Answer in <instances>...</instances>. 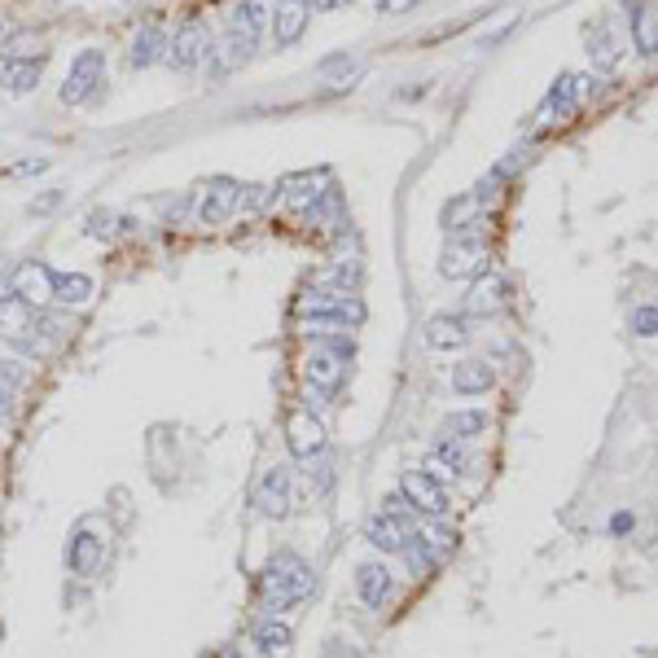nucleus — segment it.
I'll list each match as a JSON object with an SVG mask.
<instances>
[{
  "label": "nucleus",
  "mask_w": 658,
  "mask_h": 658,
  "mask_svg": "<svg viewBox=\"0 0 658 658\" xmlns=\"http://www.w3.org/2000/svg\"><path fill=\"white\" fill-rule=\"evenodd\" d=\"M312 593H316V571L299 554H290V548L273 554V562L260 571V606H264V615H286V610L303 606Z\"/></svg>",
  "instance_id": "nucleus-1"
},
{
  "label": "nucleus",
  "mask_w": 658,
  "mask_h": 658,
  "mask_svg": "<svg viewBox=\"0 0 658 658\" xmlns=\"http://www.w3.org/2000/svg\"><path fill=\"white\" fill-rule=\"evenodd\" d=\"M316 347L307 352V360H303V378H307V395H316V404L325 400V395H334L339 387H343V378H347V356L343 352H334L329 343H320V339H312Z\"/></svg>",
  "instance_id": "nucleus-2"
},
{
  "label": "nucleus",
  "mask_w": 658,
  "mask_h": 658,
  "mask_svg": "<svg viewBox=\"0 0 658 658\" xmlns=\"http://www.w3.org/2000/svg\"><path fill=\"white\" fill-rule=\"evenodd\" d=\"M260 36L264 31H255L238 10H233V23H229V36L219 40V45H211V75H229V71H238V66H246L251 58H255V45H260Z\"/></svg>",
  "instance_id": "nucleus-3"
},
{
  "label": "nucleus",
  "mask_w": 658,
  "mask_h": 658,
  "mask_svg": "<svg viewBox=\"0 0 658 658\" xmlns=\"http://www.w3.org/2000/svg\"><path fill=\"white\" fill-rule=\"evenodd\" d=\"M211 27H206V18H198V14H189L180 27H176V36L167 40V66L172 71H198L206 58H211Z\"/></svg>",
  "instance_id": "nucleus-4"
},
{
  "label": "nucleus",
  "mask_w": 658,
  "mask_h": 658,
  "mask_svg": "<svg viewBox=\"0 0 658 658\" xmlns=\"http://www.w3.org/2000/svg\"><path fill=\"white\" fill-rule=\"evenodd\" d=\"M400 496L413 505L417 518H448V492L430 470H404L400 474Z\"/></svg>",
  "instance_id": "nucleus-5"
},
{
  "label": "nucleus",
  "mask_w": 658,
  "mask_h": 658,
  "mask_svg": "<svg viewBox=\"0 0 658 658\" xmlns=\"http://www.w3.org/2000/svg\"><path fill=\"white\" fill-rule=\"evenodd\" d=\"M101 84H105V53H101V49H84V53L71 62L66 79H62V101H66V105H84Z\"/></svg>",
  "instance_id": "nucleus-6"
},
{
  "label": "nucleus",
  "mask_w": 658,
  "mask_h": 658,
  "mask_svg": "<svg viewBox=\"0 0 658 658\" xmlns=\"http://www.w3.org/2000/svg\"><path fill=\"white\" fill-rule=\"evenodd\" d=\"M286 448H290L294 461H312V457L325 453V426L312 408H294L286 417Z\"/></svg>",
  "instance_id": "nucleus-7"
},
{
  "label": "nucleus",
  "mask_w": 658,
  "mask_h": 658,
  "mask_svg": "<svg viewBox=\"0 0 658 658\" xmlns=\"http://www.w3.org/2000/svg\"><path fill=\"white\" fill-rule=\"evenodd\" d=\"M413 535H417V522H404V518H395L387 509L369 514V522H365V540L378 548V554H387V558H400Z\"/></svg>",
  "instance_id": "nucleus-8"
},
{
  "label": "nucleus",
  "mask_w": 658,
  "mask_h": 658,
  "mask_svg": "<svg viewBox=\"0 0 658 658\" xmlns=\"http://www.w3.org/2000/svg\"><path fill=\"white\" fill-rule=\"evenodd\" d=\"M488 264V246L483 238H470V233H457V242L444 251V260H439V273L453 277V281H466V277H479Z\"/></svg>",
  "instance_id": "nucleus-9"
},
{
  "label": "nucleus",
  "mask_w": 658,
  "mask_h": 658,
  "mask_svg": "<svg viewBox=\"0 0 658 658\" xmlns=\"http://www.w3.org/2000/svg\"><path fill=\"white\" fill-rule=\"evenodd\" d=\"M31 329H36V307L27 299H18L14 290H5L0 294V339L31 352Z\"/></svg>",
  "instance_id": "nucleus-10"
},
{
  "label": "nucleus",
  "mask_w": 658,
  "mask_h": 658,
  "mask_svg": "<svg viewBox=\"0 0 658 658\" xmlns=\"http://www.w3.org/2000/svg\"><path fill=\"white\" fill-rule=\"evenodd\" d=\"M238 193H242V185L233 176H211V185L202 189V202H198V219L202 225H225L238 211Z\"/></svg>",
  "instance_id": "nucleus-11"
},
{
  "label": "nucleus",
  "mask_w": 658,
  "mask_h": 658,
  "mask_svg": "<svg viewBox=\"0 0 658 658\" xmlns=\"http://www.w3.org/2000/svg\"><path fill=\"white\" fill-rule=\"evenodd\" d=\"M255 509L273 522H281L290 514V466L264 470V479L255 483Z\"/></svg>",
  "instance_id": "nucleus-12"
},
{
  "label": "nucleus",
  "mask_w": 658,
  "mask_h": 658,
  "mask_svg": "<svg viewBox=\"0 0 658 658\" xmlns=\"http://www.w3.org/2000/svg\"><path fill=\"white\" fill-rule=\"evenodd\" d=\"M18 299H27L36 312L45 307V303H53V268L49 264H40V260H27V264H18V273H14V286H10Z\"/></svg>",
  "instance_id": "nucleus-13"
},
{
  "label": "nucleus",
  "mask_w": 658,
  "mask_h": 658,
  "mask_svg": "<svg viewBox=\"0 0 658 658\" xmlns=\"http://www.w3.org/2000/svg\"><path fill=\"white\" fill-rule=\"evenodd\" d=\"M277 189H281V198H286V206H290V211L307 215V211L325 198L329 180H325V172H294V176H286Z\"/></svg>",
  "instance_id": "nucleus-14"
},
{
  "label": "nucleus",
  "mask_w": 658,
  "mask_h": 658,
  "mask_svg": "<svg viewBox=\"0 0 658 658\" xmlns=\"http://www.w3.org/2000/svg\"><path fill=\"white\" fill-rule=\"evenodd\" d=\"M395 593V575L387 562H360L356 567V597L369 606V610H382Z\"/></svg>",
  "instance_id": "nucleus-15"
},
{
  "label": "nucleus",
  "mask_w": 658,
  "mask_h": 658,
  "mask_svg": "<svg viewBox=\"0 0 658 658\" xmlns=\"http://www.w3.org/2000/svg\"><path fill=\"white\" fill-rule=\"evenodd\" d=\"M101 558H105V540L92 535L88 527H79V531L66 540V567H71V575H84V580L97 575Z\"/></svg>",
  "instance_id": "nucleus-16"
},
{
  "label": "nucleus",
  "mask_w": 658,
  "mask_h": 658,
  "mask_svg": "<svg viewBox=\"0 0 658 658\" xmlns=\"http://www.w3.org/2000/svg\"><path fill=\"white\" fill-rule=\"evenodd\" d=\"M509 303V281H505V273H479L474 277V286H470V299H466V307L474 312V316H492V312H501Z\"/></svg>",
  "instance_id": "nucleus-17"
},
{
  "label": "nucleus",
  "mask_w": 658,
  "mask_h": 658,
  "mask_svg": "<svg viewBox=\"0 0 658 658\" xmlns=\"http://www.w3.org/2000/svg\"><path fill=\"white\" fill-rule=\"evenodd\" d=\"M40 79H45V53L40 58H0V88L5 92H36L40 88Z\"/></svg>",
  "instance_id": "nucleus-18"
},
{
  "label": "nucleus",
  "mask_w": 658,
  "mask_h": 658,
  "mask_svg": "<svg viewBox=\"0 0 658 658\" xmlns=\"http://www.w3.org/2000/svg\"><path fill=\"white\" fill-rule=\"evenodd\" d=\"M421 334H426V347H434V352H457V347H466V343H470L466 316H453V312L430 316Z\"/></svg>",
  "instance_id": "nucleus-19"
},
{
  "label": "nucleus",
  "mask_w": 658,
  "mask_h": 658,
  "mask_svg": "<svg viewBox=\"0 0 658 658\" xmlns=\"http://www.w3.org/2000/svg\"><path fill=\"white\" fill-rule=\"evenodd\" d=\"M307 18H312L307 0H281L277 14H273V40H277V49L299 45V40H303V31H307Z\"/></svg>",
  "instance_id": "nucleus-20"
},
{
  "label": "nucleus",
  "mask_w": 658,
  "mask_h": 658,
  "mask_svg": "<svg viewBox=\"0 0 658 658\" xmlns=\"http://www.w3.org/2000/svg\"><path fill=\"white\" fill-rule=\"evenodd\" d=\"M167 27H159V23H145L137 36H132V49H128V66H137V71H145V66H154L159 58H167Z\"/></svg>",
  "instance_id": "nucleus-21"
},
{
  "label": "nucleus",
  "mask_w": 658,
  "mask_h": 658,
  "mask_svg": "<svg viewBox=\"0 0 658 658\" xmlns=\"http://www.w3.org/2000/svg\"><path fill=\"white\" fill-rule=\"evenodd\" d=\"M492 387H496V369L488 360H461V365H453V391L457 395L474 400V395H488Z\"/></svg>",
  "instance_id": "nucleus-22"
},
{
  "label": "nucleus",
  "mask_w": 658,
  "mask_h": 658,
  "mask_svg": "<svg viewBox=\"0 0 658 658\" xmlns=\"http://www.w3.org/2000/svg\"><path fill=\"white\" fill-rule=\"evenodd\" d=\"M251 645L260 649V654H286L290 645H294V632H290V623H281V615H260L255 619V628H251Z\"/></svg>",
  "instance_id": "nucleus-23"
},
{
  "label": "nucleus",
  "mask_w": 658,
  "mask_h": 658,
  "mask_svg": "<svg viewBox=\"0 0 658 658\" xmlns=\"http://www.w3.org/2000/svg\"><path fill=\"white\" fill-rule=\"evenodd\" d=\"M92 277H84V273H53V303H62V307H84L88 299H92Z\"/></svg>",
  "instance_id": "nucleus-24"
},
{
  "label": "nucleus",
  "mask_w": 658,
  "mask_h": 658,
  "mask_svg": "<svg viewBox=\"0 0 658 658\" xmlns=\"http://www.w3.org/2000/svg\"><path fill=\"white\" fill-rule=\"evenodd\" d=\"M430 461H434V470H448V474H466L470 470V453L461 448V439H453V434H439L434 444H430Z\"/></svg>",
  "instance_id": "nucleus-25"
},
{
  "label": "nucleus",
  "mask_w": 658,
  "mask_h": 658,
  "mask_svg": "<svg viewBox=\"0 0 658 658\" xmlns=\"http://www.w3.org/2000/svg\"><path fill=\"white\" fill-rule=\"evenodd\" d=\"M580 75H562L558 84H554V92H548V101H544V119H554V115H575L580 110Z\"/></svg>",
  "instance_id": "nucleus-26"
},
{
  "label": "nucleus",
  "mask_w": 658,
  "mask_h": 658,
  "mask_svg": "<svg viewBox=\"0 0 658 658\" xmlns=\"http://www.w3.org/2000/svg\"><path fill=\"white\" fill-rule=\"evenodd\" d=\"M632 45L654 58L658 53V5H636L632 10Z\"/></svg>",
  "instance_id": "nucleus-27"
},
{
  "label": "nucleus",
  "mask_w": 658,
  "mask_h": 658,
  "mask_svg": "<svg viewBox=\"0 0 658 658\" xmlns=\"http://www.w3.org/2000/svg\"><path fill=\"white\" fill-rule=\"evenodd\" d=\"M488 426H492V417H488L483 408H457V413L444 417V434H453V439H474V434H483Z\"/></svg>",
  "instance_id": "nucleus-28"
},
{
  "label": "nucleus",
  "mask_w": 658,
  "mask_h": 658,
  "mask_svg": "<svg viewBox=\"0 0 658 658\" xmlns=\"http://www.w3.org/2000/svg\"><path fill=\"white\" fill-rule=\"evenodd\" d=\"M400 558L408 562V571H413L417 580H421L426 571H434L439 562H444V554H434V548H430V544H426L421 535H413V540H408V548H404V554H400Z\"/></svg>",
  "instance_id": "nucleus-29"
},
{
  "label": "nucleus",
  "mask_w": 658,
  "mask_h": 658,
  "mask_svg": "<svg viewBox=\"0 0 658 658\" xmlns=\"http://www.w3.org/2000/svg\"><path fill=\"white\" fill-rule=\"evenodd\" d=\"M479 211H483V193H466L461 202H448V206H444V225H448L453 233H461Z\"/></svg>",
  "instance_id": "nucleus-30"
},
{
  "label": "nucleus",
  "mask_w": 658,
  "mask_h": 658,
  "mask_svg": "<svg viewBox=\"0 0 658 658\" xmlns=\"http://www.w3.org/2000/svg\"><path fill=\"white\" fill-rule=\"evenodd\" d=\"M238 14L255 27V31H264V27H273V14H277V0H242L238 5Z\"/></svg>",
  "instance_id": "nucleus-31"
},
{
  "label": "nucleus",
  "mask_w": 658,
  "mask_h": 658,
  "mask_svg": "<svg viewBox=\"0 0 658 658\" xmlns=\"http://www.w3.org/2000/svg\"><path fill=\"white\" fill-rule=\"evenodd\" d=\"M23 382H27V374H23L18 360H0V404L14 400V391H18Z\"/></svg>",
  "instance_id": "nucleus-32"
},
{
  "label": "nucleus",
  "mask_w": 658,
  "mask_h": 658,
  "mask_svg": "<svg viewBox=\"0 0 658 658\" xmlns=\"http://www.w3.org/2000/svg\"><path fill=\"white\" fill-rule=\"evenodd\" d=\"M589 53H593V58H597L602 66H615V62L623 58V45H619V40L610 36V27H602V36L593 40V49H589Z\"/></svg>",
  "instance_id": "nucleus-33"
},
{
  "label": "nucleus",
  "mask_w": 658,
  "mask_h": 658,
  "mask_svg": "<svg viewBox=\"0 0 658 658\" xmlns=\"http://www.w3.org/2000/svg\"><path fill=\"white\" fill-rule=\"evenodd\" d=\"M628 325H632L636 339H654V334H658V307H649V303H645V307H632V320H628Z\"/></svg>",
  "instance_id": "nucleus-34"
},
{
  "label": "nucleus",
  "mask_w": 658,
  "mask_h": 658,
  "mask_svg": "<svg viewBox=\"0 0 658 658\" xmlns=\"http://www.w3.org/2000/svg\"><path fill=\"white\" fill-rule=\"evenodd\" d=\"M10 58H40L36 49H40V36H31V31H18V36H10Z\"/></svg>",
  "instance_id": "nucleus-35"
},
{
  "label": "nucleus",
  "mask_w": 658,
  "mask_h": 658,
  "mask_svg": "<svg viewBox=\"0 0 658 658\" xmlns=\"http://www.w3.org/2000/svg\"><path fill=\"white\" fill-rule=\"evenodd\" d=\"M413 5H421V0H378V10H382V14H408Z\"/></svg>",
  "instance_id": "nucleus-36"
},
{
  "label": "nucleus",
  "mask_w": 658,
  "mask_h": 658,
  "mask_svg": "<svg viewBox=\"0 0 658 658\" xmlns=\"http://www.w3.org/2000/svg\"><path fill=\"white\" fill-rule=\"evenodd\" d=\"M343 5H352V0H307V10H316V14H329V10H343Z\"/></svg>",
  "instance_id": "nucleus-37"
},
{
  "label": "nucleus",
  "mask_w": 658,
  "mask_h": 658,
  "mask_svg": "<svg viewBox=\"0 0 658 658\" xmlns=\"http://www.w3.org/2000/svg\"><path fill=\"white\" fill-rule=\"evenodd\" d=\"M632 527H636V518H632V514H615V522H610V531H615V535H623V531H632Z\"/></svg>",
  "instance_id": "nucleus-38"
},
{
  "label": "nucleus",
  "mask_w": 658,
  "mask_h": 658,
  "mask_svg": "<svg viewBox=\"0 0 658 658\" xmlns=\"http://www.w3.org/2000/svg\"><path fill=\"white\" fill-rule=\"evenodd\" d=\"M219 658H251V649H246V645H229V649L219 654Z\"/></svg>",
  "instance_id": "nucleus-39"
},
{
  "label": "nucleus",
  "mask_w": 658,
  "mask_h": 658,
  "mask_svg": "<svg viewBox=\"0 0 658 658\" xmlns=\"http://www.w3.org/2000/svg\"><path fill=\"white\" fill-rule=\"evenodd\" d=\"M5 31H10V18H5V14H0V36H5Z\"/></svg>",
  "instance_id": "nucleus-40"
},
{
  "label": "nucleus",
  "mask_w": 658,
  "mask_h": 658,
  "mask_svg": "<svg viewBox=\"0 0 658 658\" xmlns=\"http://www.w3.org/2000/svg\"><path fill=\"white\" fill-rule=\"evenodd\" d=\"M0 408H5V404H0Z\"/></svg>",
  "instance_id": "nucleus-41"
}]
</instances>
